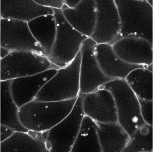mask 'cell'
I'll use <instances>...</instances> for the list:
<instances>
[{
    "label": "cell",
    "instance_id": "obj_1",
    "mask_svg": "<svg viewBox=\"0 0 153 152\" xmlns=\"http://www.w3.org/2000/svg\"><path fill=\"white\" fill-rule=\"evenodd\" d=\"M76 99L61 101H32L19 108V120L27 130L45 132L68 115Z\"/></svg>",
    "mask_w": 153,
    "mask_h": 152
},
{
    "label": "cell",
    "instance_id": "obj_2",
    "mask_svg": "<svg viewBox=\"0 0 153 152\" xmlns=\"http://www.w3.org/2000/svg\"><path fill=\"white\" fill-rule=\"evenodd\" d=\"M121 23L120 38L140 37L153 43L152 6L147 0H114Z\"/></svg>",
    "mask_w": 153,
    "mask_h": 152
},
{
    "label": "cell",
    "instance_id": "obj_3",
    "mask_svg": "<svg viewBox=\"0 0 153 152\" xmlns=\"http://www.w3.org/2000/svg\"><path fill=\"white\" fill-rule=\"evenodd\" d=\"M81 51L70 64L60 68L44 85L34 101H61L76 99L80 93Z\"/></svg>",
    "mask_w": 153,
    "mask_h": 152
},
{
    "label": "cell",
    "instance_id": "obj_4",
    "mask_svg": "<svg viewBox=\"0 0 153 152\" xmlns=\"http://www.w3.org/2000/svg\"><path fill=\"white\" fill-rule=\"evenodd\" d=\"M100 88L108 90L116 104L117 122L131 136L146 124L140 111L139 100L124 79L111 80Z\"/></svg>",
    "mask_w": 153,
    "mask_h": 152
},
{
    "label": "cell",
    "instance_id": "obj_5",
    "mask_svg": "<svg viewBox=\"0 0 153 152\" xmlns=\"http://www.w3.org/2000/svg\"><path fill=\"white\" fill-rule=\"evenodd\" d=\"M56 21V32L49 59L59 68L71 63L88 38L74 29L65 19L61 10L53 9Z\"/></svg>",
    "mask_w": 153,
    "mask_h": 152
},
{
    "label": "cell",
    "instance_id": "obj_6",
    "mask_svg": "<svg viewBox=\"0 0 153 152\" xmlns=\"http://www.w3.org/2000/svg\"><path fill=\"white\" fill-rule=\"evenodd\" d=\"M80 93L71 112L57 125L43 132L49 152H71L85 115Z\"/></svg>",
    "mask_w": 153,
    "mask_h": 152
},
{
    "label": "cell",
    "instance_id": "obj_7",
    "mask_svg": "<svg viewBox=\"0 0 153 152\" xmlns=\"http://www.w3.org/2000/svg\"><path fill=\"white\" fill-rule=\"evenodd\" d=\"M97 16L90 38L97 44L112 45L120 39L121 23L114 0H95Z\"/></svg>",
    "mask_w": 153,
    "mask_h": 152
},
{
    "label": "cell",
    "instance_id": "obj_8",
    "mask_svg": "<svg viewBox=\"0 0 153 152\" xmlns=\"http://www.w3.org/2000/svg\"><path fill=\"white\" fill-rule=\"evenodd\" d=\"M97 44L90 37L85 40L81 49L80 93L87 94L100 89L113 80L104 75L99 66L95 54Z\"/></svg>",
    "mask_w": 153,
    "mask_h": 152
},
{
    "label": "cell",
    "instance_id": "obj_9",
    "mask_svg": "<svg viewBox=\"0 0 153 152\" xmlns=\"http://www.w3.org/2000/svg\"><path fill=\"white\" fill-rule=\"evenodd\" d=\"M84 114L98 123L117 122L114 98L107 89L100 88L95 92L83 94Z\"/></svg>",
    "mask_w": 153,
    "mask_h": 152
},
{
    "label": "cell",
    "instance_id": "obj_10",
    "mask_svg": "<svg viewBox=\"0 0 153 152\" xmlns=\"http://www.w3.org/2000/svg\"><path fill=\"white\" fill-rule=\"evenodd\" d=\"M111 46L116 54L126 63L146 68L153 66V43L146 39L122 37Z\"/></svg>",
    "mask_w": 153,
    "mask_h": 152
},
{
    "label": "cell",
    "instance_id": "obj_11",
    "mask_svg": "<svg viewBox=\"0 0 153 152\" xmlns=\"http://www.w3.org/2000/svg\"><path fill=\"white\" fill-rule=\"evenodd\" d=\"M61 10L65 19L74 29L87 37H91L96 23L95 0H82L74 9L64 4Z\"/></svg>",
    "mask_w": 153,
    "mask_h": 152
},
{
    "label": "cell",
    "instance_id": "obj_12",
    "mask_svg": "<svg viewBox=\"0 0 153 152\" xmlns=\"http://www.w3.org/2000/svg\"><path fill=\"white\" fill-rule=\"evenodd\" d=\"M95 54L102 71L105 76L113 80L125 79L128 75L135 69L147 68L143 66L131 65L125 62L116 54L110 45H96Z\"/></svg>",
    "mask_w": 153,
    "mask_h": 152
},
{
    "label": "cell",
    "instance_id": "obj_13",
    "mask_svg": "<svg viewBox=\"0 0 153 152\" xmlns=\"http://www.w3.org/2000/svg\"><path fill=\"white\" fill-rule=\"evenodd\" d=\"M96 123L102 152H123L130 139L125 129L118 122Z\"/></svg>",
    "mask_w": 153,
    "mask_h": 152
},
{
    "label": "cell",
    "instance_id": "obj_14",
    "mask_svg": "<svg viewBox=\"0 0 153 152\" xmlns=\"http://www.w3.org/2000/svg\"><path fill=\"white\" fill-rule=\"evenodd\" d=\"M28 25L31 34L49 58L56 35V21L54 16H41L29 21Z\"/></svg>",
    "mask_w": 153,
    "mask_h": 152
},
{
    "label": "cell",
    "instance_id": "obj_15",
    "mask_svg": "<svg viewBox=\"0 0 153 152\" xmlns=\"http://www.w3.org/2000/svg\"><path fill=\"white\" fill-rule=\"evenodd\" d=\"M101 152L97 123L85 115L71 152Z\"/></svg>",
    "mask_w": 153,
    "mask_h": 152
},
{
    "label": "cell",
    "instance_id": "obj_16",
    "mask_svg": "<svg viewBox=\"0 0 153 152\" xmlns=\"http://www.w3.org/2000/svg\"><path fill=\"white\" fill-rule=\"evenodd\" d=\"M125 79L138 99L153 101V66L135 69Z\"/></svg>",
    "mask_w": 153,
    "mask_h": 152
},
{
    "label": "cell",
    "instance_id": "obj_17",
    "mask_svg": "<svg viewBox=\"0 0 153 152\" xmlns=\"http://www.w3.org/2000/svg\"><path fill=\"white\" fill-rule=\"evenodd\" d=\"M153 126L145 124L130 137L124 152H152Z\"/></svg>",
    "mask_w": 153,
    "mask_h": 152
},
{
    "label": "cell",
    "instance_id": "obj_18",
    "mask_svg": "<svg viewBox=\"0 0 153 152\" xmlns=\"http://www.w3.org/2000/svg\"><path fill=\"white\" fill-rule=\"evenodd\" d=\"M142 118L146 124L153 126V101L138 99Z\"/></svg>",
    "mask_w": 153,
    "mask_h": 152
},
{
    "label": "cell",
    "instance_id": "obj_19",
    "mask_svg": "<svg viewBox=\"0 0 153 152\" xmlns=\"http://www.w3.org/2000/svg\"><path fill=\"white\" fill-rule=\"evenodd\" d=\"M35 1L42 6L56 10H61L64 4V0H40Z\"/></svg>",
    "mask_w": 153,
    "mask_h": 152
},
{
    "label": "cell",
    "instance_id": "obj_20",
    "mask_svg": "<svg viewBox=\"0 0 153 152\" xmlns=\"http://www.w3.org/2000/svg\"><path fill=\"white\" fill-rule=\"evenodd\" d=\"M82 0H64V4L71 9H74L81 2Z\"/></svg>",
    "mask_w": 153,
    "mask_h": 152
},
{
    "label": "cell",
    "instance_id": "obj_21",
    "mask_svg": "<svg viewBox=\"0 0 153 152\" xmlns=\"http://www.w3.org/2000/svg\"><path fill=\"white\" fill-rule=\"evenodd\" d=\"M152 10H153V4H152Z\"/></svg>",
    "mask_w": 153,
    "mask_h": 152
},
{
    "label": "cell",
    "instance_id": "obj_22",
    "mask_svg": "<svg viewBox=\"0 0 153 152\" xmlns=\"http://www.w3.org/2000/svg\"></svg>",
    "mask_w": 153,
    "mask_h": 152
}]
</instances>
